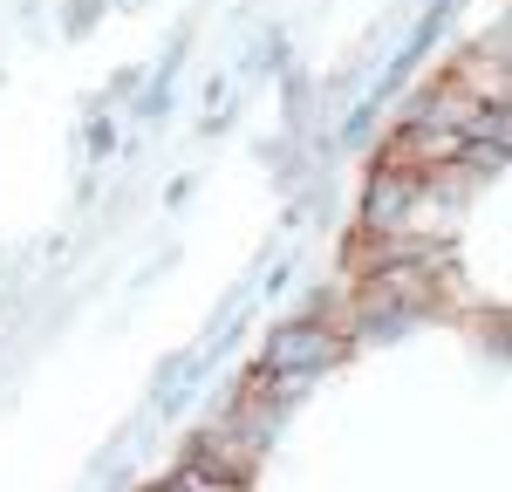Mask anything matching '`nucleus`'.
Returning <instances> with one entry per match:
<instances>
[{
	"mask_svg": "<svg viewBox=\"0 0 512 492\" xmlns=\"http://www.w3.org/2000/svg\"><path fill=\"white\" fill-rule=\"evenodd\" d=\"M349 356V335L335 322H321V315H294V322L267 328V342H260V376H267V390H274L280 404H301L308 390H315L328 369Z\"/></svg>",
	"mask_w": 512,
	"mask_h": 492,
	"instance_id": "f257e3e1",
	"label": "nucleus"
},
{
	"mask_svg": "<svg viewBox=\"0 0 512 492\" xmlns=\"http://www.w3.org/2000/svg\"><path fill=\"white\" fill-rule=\"evenodd\" d=\"M424 185H431V171L376 158L369 185H362V233H417L424 226Z\"/></svg>",
	"mask_w": 512,
	"mask_h": 492,
	"instance_id": "f03ea898",
	"label": "nucleus"
}]
</instances>
